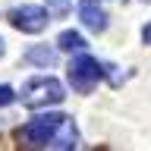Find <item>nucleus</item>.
Returning <instances> with one entry per match:
<instances>
[{
	"instance_id": "f257e3e1",
	"label": "nucleus",
	"mask_w": 151,
	"mask_h": 151,
	"mask_svg": "<svg viewBox=\"0 0 151 151\" xmlns=\"http://www.w3.org/2000/svg\"><path fill=\"white\" fill-rule=\"evenodd\" d=\"M63 113H41V116H35V120H28L22 129L16 132V139L22 142V145H28V148H47L50 145V139L57 135V129L63 126Z\"/></svg>"
},
{
	"instance_id": "f03ea898",
	"label": "nucleus",
	"mask_w": 151,
	"mask_h": 151,
	"mask_svg": "<svg viewBox=\"0 0 151 151\" xmlns=\"http://www.w3.org/2000/svg\"><path fill=\"white\" fill-rule=\"evenodd\" d=\"M66 94H63V85L57 82L54 76H35L22 85V104L25 107H50V104H60Z\"/></svg>"
},
{
	"instance_id": "7ed1b4c3",
	"label": "nucleus",
	"mask_w": 151,
	"mask_h": 151,
	"mask_svg": "<svg viewBox=\"0 0 151 151\" xmlns=\"http://www.w3.org/2000/svg\"><path fill=\"white\" fill-rule=\"evenodd\" d=\"M66 76H69V85H73L79 94H88L94 91V85L101 82V76H104V66L94 60V57L88 54H79L69 63V69H66Z\"/></svg>"
},
{
	"instance_id": "20e7f679",
	"label": "nucleus",
	"mask_w": 151,
	"mask_h": 151,
	"mask_svg": "<svg viewBox=\"0 0 151 151\" xmlns=\"http://www.w3.org/2000/svg\"><path fill=\"white\" fill-rule=\"evenodd\" d=\"M47 16H50V13H47L44 6H32V3L9 9V22H13V28L25 32V35H38V32H44L47 22H50Z\"/></svg>"
},
{
	"instance_id": "39448f33",
	"label": "nucleus",
	"mask_w": 151,
	"mask_h": 151,
	"mask_svg": "<svg viewBox=\"0 0 151 151\" xmlns=\"http://www.w3.org/2000/svg\"><path fill=\"white\" fill-rule=\"evenodd\" d=\"M79 16H82L85 28H91V32L107 28V13H104L101 0H79Z\"/></svg>"
},
{
	"instance_id": "423d86ee",
	"label": "nucleus",
	"mask_w": 151,
	"mask_h": 151,
	"mask_svg": "<svg viewBox=\"0 0 151 151\" xmlns=\"http://www.w3.org/2000/svg\"><path fill=\"white\" fill-rule=\"evenodd\" d=\"M76 145H79V129H76L73 116H66V120H63V126L57 129V135L50 139L47 151H76Z\"/></svg>"
},
{
	"instance_id": "0eeeda50",
	"label": "nucleus",
	"mask_w": 151,
	"mask_h": 151,
	"mask_svg": "<svg viewBox=\"0 0 151 151\" xmlns=\"http://www.w3.org/2000/svg\"><path fill=\"white\" fill-rule=\"evenodd\" d=\"M25 63H35V66H54L57 63V50H50L47 44H38L32 50H25Z\"/></svg>"
},
{
	"instance_id": "6e6552de",
	"label": "nucleus",
	"mask_w": 151,
	"mask_h": 151,
	"mask_svg": "<svg viewBox=\"0 0 151 151\" xmlns=\"http://www.w3.org/2000/svg\"><path fill=\"white\" fill-rule=\"evenodd\" d=\"M57 47H60V50H69V54H73V50L82 54L85 50V38L79 35V32H69V28H66V32H60V38H57Z\"/></svg>"
},
{
	"instance_id": "1a4fd4ad",
	"label": "nucleus",
	"mask_w": 151,
	"mask_h": 151,
	"mask_svg": "<svg viewBox=\"0 0 151 151\" xmlns=\"http://www.w3.org/2000/svg\"><path fill=\"white\" fill-rule=\"evenodd\" d=\"M73 6V0H47V13H54V16H66Z\"/></svg>"
},
{
	"instance_id": "9d476101",
	"label": "nucleus",
	"mask_w": 151,
	"mask_h": 151,
	"mask_svg": "<svg viewBox=\"0 0 151 151\" xmlns=\"http://www.w3.org/2000/svg\"><path fill=\"white\" fill-rule=\"evenodd\" d=\"M16 101V91L9 88V85H0V107H6V104Z\"/></svg>"
},
{
	"instance_id": "9b49d317",
	"label": "nucleus",
	"mask_w": 151,
	"mask_h": 151,
	"mask_svg": "<svg viewBox=\"0 0 151 151\" xmlns=\"http://www.w3.org/2000/svg\"><path fill=\"white\" fill-rule=\"evenodd\" d=\"M142 41H145V44H151V22L142 28Z\"/></svg>"
},
{
	"instance_id": "f8f14e48",
	"label": "nucleus",
	"mask_w": 151,
	"mask_h": 151,
	"mask_svg": "<svg viewBox=\"0 0 151 151\" xmlns=\"http://www.w3.org/2000/svg\"><path fill=\"white\" fill-rule=\"evenodd\" d=\"M3 50H6V41H3V38H0V57H3Z\"/></svg>"
},
{
	"instance_id": "ddd939ff",
	"label": "nucleus",
	"mask_w": 151,
	"mask_h": 151,
	"mask_svg": "<svg viewBox=\"0 0 151 151\" xmlns=\"http://www.w3.org/2000/svg\"><path fill=\"white\" fill-rule=\"evenodd\" d=\"M145 3H151V0H145Z\"/></svg>"
}]
</instances>
